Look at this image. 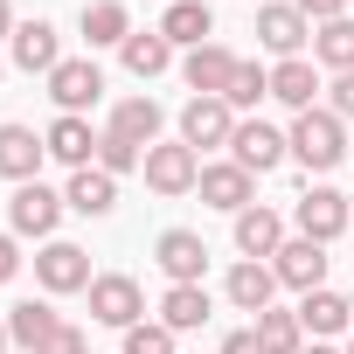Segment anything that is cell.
Returning a JSON list of instances; mask_svg holds the SVG:
<instances>
[{
    "instance_id": "obj_1",
    "label": "cell",
    "mask_w": 354,
    "mask_h": 354,
    "mask_svg": "<svg viewBox=\"0 0 354 354\" xmlns=\"http://www.w3.org/2000/svg\"><path fill=\"white\" fill-rule=\"evenodd\" d=\"M285 139H292V160H299L306 174H333V167L347 160V125H340L333 111H319V104H313V111H299Z\"/></svg>"
},
{
    "instance_id": "obj_2",
    "label": "cell",
    "mask_w": 354,
    "mask_h": 354,
    "mask_svg": "<svg viewBox=\"0 0 354 354\" xmlns=\"http://www.w3.org/2000/svg\"><path fill=\"white\" fill-rule=\"evenodd\" d=\"M139 313H146L139 278H125V271H97V278H91V319H97V326L132 333V326H139Z\"/></svg>"
},
{
    "instance_id": "obj_3",
    "label": "cell",
    "mask_w": 354,
    "mask_h": 354,
    "mask_svg": "<svg viewBox=\"0 0 354 354\" xmlns=\"http://www.w3.org/2000/svg\"><path fill=\"white\" fill-rule=\"evenodd\" d=\"M63 195L56 188H42V181H21L15 188V202H8V223H15V236H35V243H56V223H63Z\"/></svg>"
},
{
    "instance_id": "obj_4",
    "label": "cell",
    "mask_w": 354,
    "mask_h": 354,
    "mask_svg": "<svg viewBox=\"0 0 354 354\" xmlns=\"http://www.w3.org/2000/svg\"><path fill=\"white\" fill-rule=\"evenodd\" d=\"M139 174H146V188H153V195L174 202V195H188V188L202 181V153L181 146V139H174V146H146V167H139Z\"/></svg>"
},
{
    "instance_id": "obj_5",
    "label": "cell",
    "mask_w": 354,
    "mask_h": 354,
    "mask_svg": "<svg viewBox=\"0 0 354 354\" xmlns=\"http://www.w3.org/2000/svg\"><path fill=\"white\" fill-rule=\"evenodd\" d=\"M49 97H56V111L84 118V111L104 97V70H97L91 56H63V63L49 70Z\"/></svg>"
},
{
    "instance_id": "obj_6",
    "label": "cell",
    "mask_w": 354,
    "mask_h": 354,
    "mask_svg": "<svg viewBox=\"0 0 354 354\" xmlns=\"http://www.w3.org/2000/svg\"><path fill=\"white\" fill-rule=\"evenodd\" d=\"M230 160H236L243 174H271V167H285V160H292V139H285L278 125H264V118H236Z\"/></svg>"
},
{
    "instance_id": "obj_7",
    "label": "cell",
    "mask_w": 354,
    "mask_h": 354,
    "mask_svg": "<svg viewBox=\"0 0 354 354\" xmlns=\"http://www.w3.org/2000/svg\"><path fill=\"white\" fill-rule=\"evenodd\" d=\"M35 285L56 292V299H63V292H91V250H84V243H63V236L42 243V257H35Z\"/></svg>"
},
{
    "instance_id": "obj_8",
    "label": "cell",
    "mask_w": 354,
    "mask_h": 354,
    "mask_svg": "<svg viewBox=\"0 0 354 354\" xmlns=\"http://www.w3.org/2000/svg\"><path fill=\"white\" fill-rule=\"evenodd\" d=\"M257 42H264L278 63H292V56L313 42V21L292 8V0H264V8H257Z\"/></svg>"
},
{
    "instance_id": "obj_9",
    "label": "cell",
    "mask_w": 354,
    "mask_h": 354,
    "mask_svg": "<svg viewBox=\"0 0 354 354\" xmlns=\"http://www.w3.org/2000/svg\"><path fill=\"white\" fill-rule=\"evenodd\" d=\"M230 139H236V111L223 97H188L181 104V146L209 153V146H230Z\"/></svg>"
},
{
    "instance_id": "obj_10",
    "label": "cell",
    "mask_w": 354,
    "mask_h": 354,
    "mask_svg": "<svg viewBox=\"0 0 354 354\" xmlns=\"http://www.w3.org/2000/svg\"><path fill=\"white\" fill-rule=\"evenodd\" d=\"M153 264L167 271V285H202V271H209V243H202L195 230H160Z\"/></svg>"
},
{
    "instance_id": "obj_11",
    "label": "cell",
    "mask_w": 354,
    "mask_h": 354,
    "mask_svg": "<svg viewBox=\"0 0 354 354\" xmlns=\"http://www.w3.org/2000/svg\"><path fill=\"white\" fill-rule=\"evenodd\" d=\"M292 223H299V236L333 243L354 216H347V195H340V188H306V195H299V209H292Z\"/></svg>"
},
{
    "instance_id": "obj_12",
    "label": "cell",
    "mask_w": 354,
    "mask_h": 354,
    "mask_svg": "<svg viewBox=\"0 0 354 354\" xmlns=\"http://www.w3.org/2000/svg\"><path fill=\"white\" fill-rule=\"evenodd\" d=\"M326 243H313V236H285V250L271 257V271H278V285H292V292H319L326 285Z\"/></svg>"
},
{
    "instance_id": "obj_13",
    "label": "cell",
    "mask_w": 354,
    "mask_h": 354,
    "mask_svg": "<svg viewBox=\"0 0 354 354\" xmlns=\"http://www.w3.org/2000/svg\"><path fill=\"white\" fill-rule=\"evenodd\" d=\"M202 202L209 209H223V216H243L250 209V195H257V174H243L236 160H216V167H202Z\"/></svg>"
},
{
    "instance_id": "obj_14",
    "label": "cell",
    "mask_w": 354,
    "mask_h": 354,
    "mask_svg": "<svg viewBox=\"0 0 354 354\" xmlns=\"http://www.w3.org/2000/svg\"><path fill=\"white\" fill-rule=\"evenodd\" d=\"M42 160H49V146H42V132H28V125H0V181H42Z\"/></svg>"
},
{
    "instance_id": "obj_15",
    "label": "cell",
    "mask_w": 354,
    "mask_h": 354,
    "mask_svg": "<svg viewBox=\"0 0 354 354\" xmlns=\"http://www.w3.org/2000/svg\"><path fill=\"white\" fill-rule=\"evenodd\" d=\"M236 49H223V42H202V49H188V63H181V77H188V91L195 97H223L230 91V77H236Z\"/></svg>"
},
{
    "instance_id": "obj_16",
    "label": "cell",
    "mask_w": 354,
    "mask_h": 354,
    "mask_svg": "<svg viewBox=\"0 0 354 354\" xmlns=\"http://www.w3.org/2000/svg\"><path fill=\"white\" fill-rule=\"evenodd\" d=\"M97 139H104V132H91V118H70V111H56V125L42 132L49 160H63L70 174H77V167H97Z\"/></svg>"
},
{
    "instance_id": "obj_17",
    "label": "cell",
    "mask_w": 354,
    "mask_h": 354,
    "mask_svg": "<svg viewBox=\"0 0 354 354\" xmlns=\"http://www.w3.org/2000/svg\"><path fill=\"white\" fill-rule=\"evenodd\" d=\"M8 56H15V70H28V77L42 70V77H49V70L63 63V35H56L49 21H21L15 42H8Z\"/></svg>"
},
{
    "instance_id": "obj_18",
    "label": "cell",
    "mask_w": 354,
    "mask_h": 354,
    "mask_svg": "<svg viewBox=\"0 0 354 354\" xmlns=\"http://www.w3.org/2000/svg\"><path fill=\"white\" fill-rule=\"evenodd\" d=\"M236 250H243V257H257V264H264V257H278V250H285V216H278V209H264V202H250V209L236 216Z\"/></svg>"
},
{
    "instance_id": "obj_19",
    "label": "cell",
    "mask_w": 354,
    "mask_h": 354,
    "mask_svg": "<svg viewBox=\"0 0 354 354\" xmlns=\"http://www.w3.org/2000/svg\"><path fill=\"white\" fill-rule=\"evenodd\" d=\"M63 202H70L77 216H91V223H97V216H111V209H118V181H111L104 167H77V174H70V188H63Z\"/></svg>"
},
{
    "instance_id": "obj_20",
    "label": "cell",
    "mask_w": 354,
    "mask_h": 354,
    "mask_svg": "<svg viewBox=\"0 0 354 354\" xmlns=\"http://www.w3.org/2000/svg\"><path fill=\"white\" fill-rule=\"evenodd\" d=\"M223 292H230V306H236V313H271L278 271H271V264H257V257H243V264L230 271V285H223Z\"/></svg>"
},
{
    "instance_id": "obj_21",
    "label": "cell",
    "mask_w": 354,
    "mask_h": 354,
    "mask_svg": "<svg viewBox=\"0 0 354 354\" xmlns=\"http://www.w3.org/2000/svg\"><path fill=\"white\" fill-rule=\"evenodd\" d=\"M160 35H167L174 49H202V42L216 35V15L202 8V0H174V8L160 15Z\"/></svg>"
},
{
    "instance_id": "obj_22",
    "label": "cell",
    "mask_w": 354,
    "mask_h": 354,
    "mask_svg": "<svg viewBox=\"0 0 354 354\" xmlns=\"http://www.w3.org/2000/svg\"><path fill=\"white\" fill-rule=\"evenodd\" d=\"M299 326H306L313 340H333V333H347V326H354V313H347V299H340V292H326V285H319V292H306V299H299Z\"/></svg>"
},
{
    "instance_id": "obj_23",
    "label": "cell",
    "mask_w": 354,
    "mask_h": 354,
    "mask_svg": "<svg viewBox=\"0 0 354 354\" xmlns=\"http://www.w3.org/2000/svg\"><path fill=\"white\" fill-rule=\"evenodd\" d=\"M209 313H216L209 306V285H167L160 292V326H174V333H195Z\"/></svg>"
},
{
    "instance_id": "obj_24",
    "label": "cell",
    "mask_w": 354,
    "mask_h": 354,
    "mask_svg": "<svg viewBox=\"0 0 354 354\" xmlns=\"http://www.w3.org/2000/svg\"><path fill=\"white\" fill-rule=\"evenodd\" d=\"M160 104L153 97H125V104H111V125L104 132H118V139H132V146H160Z\"/></svg>"
},
{
    "instance_id": "obj_25",
    "label": "cell",
    "mask_w": 354,
    "mask_h": 354,
    "mask_svg": "<svg viewBox=\"0 0 354 354\" xmlns=\"http://www.w3.org/2000/svg\"><path fill=\"white\" fill-rule=\"evenodd\" d=\"M56 326H63V313H56L49 299H21V306H8V333H15V347H28V354H35Z\"/></svg>"
},
{
    "instance_id": "obj_26",
    "label": "cell",
    "mask_w": 354,
    "mask_h": 354,
    "mask_svg": "<svg viewBox=\"0 0 354 354\" xmlns=\"http://www.w3.org/2000/svg\"><path fill=\"white\" fill-rule=\"evenodd\" d=\"M118 63H125L132 77H160V70L174 63V42H167L160 28H132V35H125V49H118Z\"/></svg>"
},
{
    "instance_id": "obj_27",
    "label": "cell",
    "mask_w": 354,
    "mask_h": 354,
    "mask_svg": "<svg viewBox=\"0 0 354 354\" xmlns=\"http://www.w3.org/2000/svg\"><path fill=\"white\" fill-rule=\"evenodd\" d=\"M271 97H278V104H292V111H313V97H319V70H313L306 56L278 63V70H271Z\"/></svg>"
},
{
    "instance_id": "obj_28",
    "label": "cell",
    "mask_w": 354,
    "mask_h": 354,
    "mask_svg": "<svg viewBox=\"0 0 354 354\" xmlns=\"http://www.w3.org/2000/svg\"><path fill=\"white\" fill-rule=\"evenodd\" d=\"M84 35H91V49H125V35H132L125 0H91L84 8Z\"/></svg>"
},
{
    "instance_id": "obj_29",
    "label": "cell",
    "mask_w": 354,
    "mask_h": 354,
    "mask_svg": "<svg viewBox=\"0 0 354 354\" xmlns=\"http://www.w3.org/2000/svg\"><path fill=\"white\" fill-rule=\"evenodd\" d=\"M313 63H326L333 77H340V70H354V15H340V21H319V28H313Z\"/></svg>"
},
{
    "instance_id": "obj_30",
    "label": "cell",
    "mask_w": 354,
    "mask_h": 354,
    "mask_svg": "<svg viewBox=\"0 0 354 354\" xmlns=\"http://www.w3.org/2000/svg\"><path fill=\"white\" fill-rule=\"evenodd\" d=\"M257 340H264V354H306L299 313H257Z\"/></svg>"
},
{
    "instance_id": "obj_31",
    "label": "cell",
    "mask_w": 354,
    "mask_h": 354,
    "mask_svg": "<svg viewBox=\"0 0 354 354\" xmlns=\"http://www.w3.org/2000/svg\"><path fill=\"white\" fill-rule=\"evenodd\" d=\"M257 97H271V70H264V63H236V77H230L223 104H230V111H250Z\"/></svg>"
},
{
    "instance_id": "obj_32",
    "label": "cell",
    "mask_w": 354,
    "mask_h": 354,
    "mask_svg": "<svg viewBox=\"0 0 354 354\" xmlns=\"http://www.w3.org/2000/svg\"><path fill=\"white\" fill-rule=\"evenodd\" d=\"M97 167L111 174V181H118V174H139V167H146V146H132V139L104 132V139H97Z\"/></svg>"
},
{
    "instance_id": "obj_33",
    "label": "cell",
    "mask_w": 354,
    "mask_h": 354,
    "mask_svg": "<svg viewBox=\"0 0 354 354\" xmlns=\"http://www.w3.org/2000/svg\"><path fill=\"white\" fill-rule=\"evenodd\" d=\"M125 354H181V347H174V326H160V319H139V326L125 333Z\"/></svg>"
},
{
    "instance_id": "obj_34",
    "label": "cell",
    "mask_w": 354,
    "mask_h": 354,
    "mask_svg": "<svg viewBox=\"0 0 354 354\" xmlns=\"http://www.w3.org/2000/svg\"><path fill=\"white\" fill-rule=\"evenodd\" d=\"M35 354H91V333H84V326H70V319H63V326H56V333H49V340H42V347H35Z\"/></svg>"
},
{
    "instance_id": "obj_35",
    "label": "cell",
    "mask_w": 354,
    "mask_h": 354,
    "mask_svg": "<svg viewBox=\"0 0 354 354\" xmlns=\"http://www.w3.org/2000/svg\"><path fill=\"white\" fill-rule=\"evenodd\" d=\"M326 111H333V118H340V125H347V118H354V70H340V77H333V84H326Z\"/></svg>"
},
{
    "instance_id": "obj_36",
    "label": "cell",
    "mask_w": 354,
    "mask_h": 354,
    "mask_svg": "<svg viewBox=\"0 0 354 354\" xmlns=\"http://www.w3.org/2000/svg\"><path fill=\"white\" fill-rule=\"evenodd\" d=\"M292 8H299V15H306V21L319 28V21H340V15L354 8V0H292Z\"/></svg>"
},
{
    "instance_id": "obj_37",
    "label": "cell",
    "mask_w": 354,
    "mask_h": 354,
    "mask_svg": "<svg viewBox=\"0 0 354 354\" xmlns=\"http://www.w3.org/2000/svg\"><path fill=\"white\" fill-rule=\"evenodd\" d=\"M216 354H264V340H257V326H236V333H230Z\"/></svg>"
},
{
    "instance_id": "obj_38",
    "label": "cell",
    "mask_w": 354,
    "mask_h": 354,
    "mask_svg": "<svg viewBox=\"0 0 354 354\" xmlns=\"http://www.w3.org/2000/svg\"><path fill=\"white\" fill-rule=\"evenodd\" d=\"M15 271H21V243H15V236H0V285H8Z\"/></svg>"
},
{
    "instance_id": "obj_39",
    "label": "cell",
    "mask_w": 354,
    "mask_h": 354,
    "mask_svg": "<svg viewBox=\"0 0 354 354\" xmlns=\"http://www.w3.org/2000/svg\"><path fill=\"white\" fill-rule=\"evenodd\" d=\"M15 28H21V21H15V8L0 0V42H15Z\"/></svg>"
},
{
    "instance_id": "obj_40",
    "label": "cell",
    "mask_w": 354,
    "mask_h": 354,
    "mask_svg": "<svg viewBox=\"0 0 354 354\" xmlns=\"http://www.w3.org/2000/svg\"><path fill=\"white\" fill-rule=\"evenodd\" d=\"M306 354H340V347H326V340H313V347H306Z\"/></svg>"
},
{
    "instance_id": "obj_41",
    "label": "cell",
    "mask_w": 354,
    "mask_h": 354,
    "mask_svg": "<svg viewBox=\"0 0 354 354\" xmlns=\"http://www.w3.org/2000/svg\"><path fill=\"white\" fill-rule=\"evenodd\" d=\"M8 340H15V333H8V319H0V354H8Z\"/></svg>"
},
{
    "instance_id": "obj_42",
    "label": "cell",
    "mask_w": 354,
    "mask_h": 354,
    "mask_svg": "<svg viewBox=\"0 0 354 354\" xmlns=\"http://www.w3.org/2000/svg\"><path fill=\"white\" fill-rule=\"evenodd\" d=\"M347 216H354V195H347Z\"/></svg>"
},
{
    "instance_id": "obj_43",
    "label": "cell",
    "mask_w": 354,
    "mask_h": 354,
    "mask_svg": "<svg viewBox=\"0 0 354 354\" xmlns=\"http://www.w3.org/2000/svg\"><path fill=\"white\" fill-rule=\"evenodd\" d=\"M347 313H354V292H347Z\"/></svg>"
},
{
    "instance_id": "obj_44",
    "label": "cell",
    "mask_w": 354,
    "mask_h": 354,
    "mask_svg": "<svg viewBox=\"0 0 354 354\" xmlns=\"http://www.w3.org/2000/svg\"><path fill=\"white\" fill-rule=\"evenodd\" d=\"M0 77H8V63H0Z\"/></svg>"
},
{
    "instance_id": "obj_45",
    "label": "cell",
    "mask_w": 354,
    "mask_h": 354,
    "mask_svg": "<svg viewBox=\"0 0 354 354\" xmlns=\"http://www.w3.org/2000/svg\"><path fill=\"white\" fill-rule=\"evenodd\" d=\"M257 8H264V0H257Z\"/></svg>"
},
{
    "instance_id": "obj_46",
    "label": "cell",
    "mask_w": 354,
    "mask_h": 354,
    "mask_svg": "<svg viewBox=\"0 0 354 354\" xmlns=\"http://www.w3.org/2000/svg\"><path fill=\"white\" fill-rule=\"evenodd\" d=\"M167 8H174V0H167Z\"/></svg>"
},
{
    "instance_id": "obj_47",
    "label": "cell",
    "mask_w": 354,
    "mask_h": 354,
    "mask_svg": "<svg viewBox=\"0 0 354 354\" xmlns=\"http://www.w3.org/2000/svg\"><path fill=\"white\" fill-rule=\"evenodd\" d=\"M347 354H354V347H347Z\"/></svg>"
}]
</instances>
